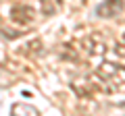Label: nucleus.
<instances>
[{
  "mask_svg": "<svg viewBox=\"0 0 125 116\" xmlns=\"http://www.w3.org/2000/svg\"><path fill=\"white\" fill-rule=\"evenodd\" d=\"M96 75L102 81L115 83L117 87H125V66H121L117 62H102L96 68Z\"/></svg>",
  "mask_w": 125,
  "mask_h": 116,
  "instance_id": "nucleus-1",
  "label": "nucleus"
},
{
  "mask_svg": "<svg viewBox=\"0 0 125 116\" xmlns=\"http://www.w3.org/2000/svg\"><path fill=\"white\" fill-rule=\"evenodd\" d=\"M123 8H125V0H106L98 6L96 13L100 17H117V15L123 13Z\"/></svg>",
  "mask_w": 125,
  "mask_h": 116,
  "instance_id": "nucleus-2",
  "label": "nucleus"
},
{
  "mask_svg": "<svg viewBox=\"0 0 125 116\" xmlns=\"http://www.w3.org/2000/svg\"><path fill=\"white\" fill-rule=\"evenodd\" d=\"M33 8H29V6H15L13 8V21L15 23H21V25H25V23H31L33 21Z\"/></svg>",
  "mask_w": 125,
  "mask_h": 116,
  "instance_id": "nucleus-3",
  "label": "nucleus"
},
{
  "mask_svg": "<svg viewBox=\"0 0 125 116\" xmlns=\"http://www.w3.org/2000/svg\"><path fill=\"white\" fill-rule=\"evenodd\" d=\"M73 89H75L77 95H81V98H88V95H92L94 85H90L85 79H75V81H73Z\"/></svg>",
  "mask_w": 125,
  "mask_h": 116,
  "instance_id": "nucleus-4",
  "label": "nucleus"
},
{
  "mask_svg": "<svg viewBox=\"0 0 125 116\" xmlns=\"http://www.w3.org/2000/svg\"><path fill=\"white\" fill-rule=\"evenodd\" d=\"M85 44L90 46V54H94V56H96V54H104V50H106V46H104V41L100 40L98 35H92V37H88V40H85Z\"/></svg>",
  "mask_w": 125,
  "mask_h": 116,
  "instance_id": "nucleus-5",
  "label": "nucleus"
},
{
  "mask_svg": "<svg viewBox=\"0 0 125 116\" xmlns=\"http://www.w3.org/2000/svg\"><path fill=\"white\" fill-rule=\"evenodd\" d=\"M42 6H44V13H46V15H52V13H54L52 4H50L48 0H42Z\"/></svg>",
  "mask_w": 125,
  "mask_h": 116,
  "instance_id": "nucleus-6",
  "label": "nucleus"
},
{
  "mask_svg": "<svg viewBox=\"0 0 125 116\" xmlns=\"http://www.w3.org/2000/svg\"><path fill=\"white\" fill-rule=\"evenodd\" d=\"M123 40H125V37H123Z\"/></svg>",
  "mask_w": 125,
  "mask_h": 116,
  "instance_id": "nucleus-7",
  "label": "nucleus"
}]
</instances>
